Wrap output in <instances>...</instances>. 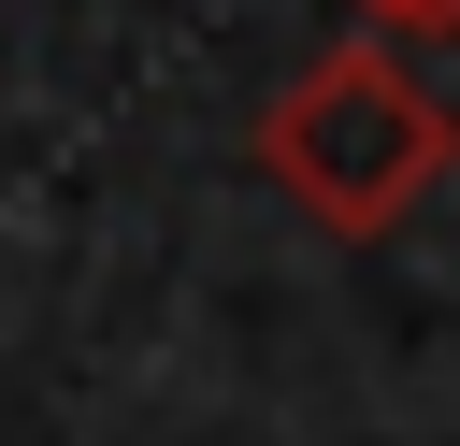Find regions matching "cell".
<instances>
[{"instance_id": "obj_2", "label": "cell", "mask_w": 460, "mask_h": 446, "mask_svg": "<svg viewBox=\"0 0 460 446\" xmlns=\"http://www.w3.org/2000/svg\"><path fill=\"white\" fill-rule=\"evenodd\" d=\"M359 14H374L388 43H446V29H460V0H359Z\"/></svg>"}, {"instance_id": "obj_1", "label": "cell", "mask_w": 460, "mask_h": 446, "mask_svg": "<svg viewBox=\"0 0 460 446\" xmlns=\"http://www.w3.org/2000/svg\"><path fill=\"white\" fill-rule=\"evenodd\" d=\"M259 173H273L331 245H374V230H402V216L446 187V101H431V72H417L402 43H331V58H302V72L273 86Z\"/></svg>"}]
</instances>
